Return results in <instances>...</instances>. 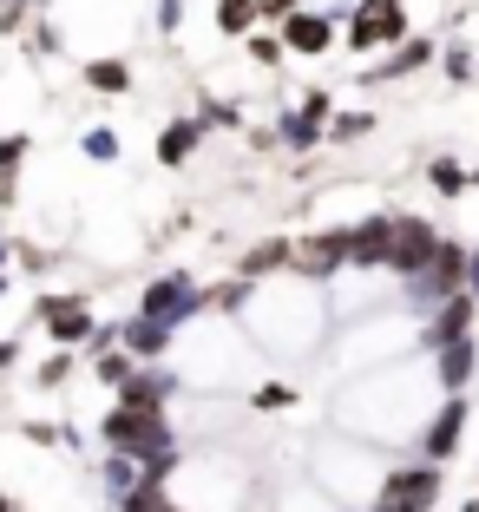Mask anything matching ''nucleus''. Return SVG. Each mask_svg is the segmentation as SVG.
<instances>
[{"instance_id": "f3484780", "label": "nucleus", "mask_w": 479, "mask_h": 512, "mask_svg": "<svg viewBox=\"0 0 479 512\" xmlns=\"http://www.w3.org/2000/svg\"><path fill=\"white\" fill-rule=\"evenodd\" d=\"M86 86L105 92V99H119V92H132V66L125 60H86Z\"/></svg>"}, {"instance_id": "4c0bfd02", "label": "nucleus", "mask_w": 479, "mask_h": 512, "mask_svg": "<svg viewBox=\"0 0 479 512\" xmlns=\"http://www.w3.org/2000/svg\"><path fill=\"white\" fill-rule=\"evenodd\" d=\"M0 296H7V276H0Z\"/></svg>"}, {"instance_id": "72a5a7b5", "label": "nucleus", "mask_w": 479, "mask_h": 512, "mask_svg": "<svg viewBox=\"0 0 479 512\" xmlns=\"http://www.w3.org/2000/svg\"><path fill=\"white\" fill-rule=\"evenodd\" d=\"M151 512H184V506H171V499H158V506H151Z\"/></svg>"}, {"instance_id": "473e14b6", "label": "nucleus", "mask_w": 479, "mask_h": 512, "mask_svg": "<svg viewBox=\"0 0 479 512\" xmlns=\"http://www.w3.org/2000/svg\"><path fill=\"white\" fill-rule=\"evenodd\" d=\"M14 362H20V348H14V342H0V375H7Z\"/></svg>"}, {"instance_id": "c756f323", "label": "nucleus", "mask_w": 479, "mask_h": 512, "mask_svg": "<svg viewBox=\"0 0 479 512\" xmlns=\"http://www.w3.org/2000/svg\"><path fill=\"white\" fill-rule=\"evenodd\" d=\"M27 158V138H0V171H14Z\"/></svg>"}, {"instance_id": "6e6552de", "label": "nucleus", "mask_w": 479, "mask_h": 512, "mask_svg": "<svg viewBox=\"0 0 479 512\" xmlns=\"http://www.w3.org/2000/svg\"><path fill=\"white\" fill-rule=\"evenodd\" d=\"M335 20H342V14H302V7H296V14L283 20V46L302 53V60H315V53H329V46H335Z\"/></svg>"}, {"instance_id": "cd10ccee", "label": "nucleus", "mask_w": 479, "mask_h": 512, "mask_svg": "<svg viewBox=\"0 0 479 512\" xmlns=\"http://www.w3.org/2000/svg\"><path fill=\"white\" fill-rule=\"evenodd\" d=\"M33 53L53 60V53H60V27H46V20H40V27H33Z\"/></svg>"}, {"instance_id": "7c9ffc66", "label": "nucleus", "mask_w": 479, "mask_h": 512, "mask_svg": "<svg viewBox=\"0 0 479 512\" xmlns=\"http://www.w3.org/2000/svg\"><path fill=\"white\" fill-rule=\"evenodd\" d=\"M296 7H302V0H256V14H263V20H289Z\"/></svg>"}, {"instance_id": "393cba45", "label": "nucleus", "mask_w": 479, "mask_h": 512, "mask_svg": "<svg viewBox=\"0 0 479 512\" xmlns=\"http://www.w3.org/2000/svg\"><path fill=\"white\" fill-rule=\"evenodd\" d=\"M440 66H447V79H453V86H466V79H473V46H466V40H453L447 53H440Z\"/></svg>"}, {"instance_id": "4be33fe9", "label": "nucleus", "mask_w": 479, "mask_h": 512, "mask_svg": "<svg viewBox=\"0 0 479 512\" xmlns=\"http://www.w3.org/2000/svg\"><path fill=\"white\" fill-rule=\"evenodd\" d=\"M368 132H375L368 112H335L329 119V145H355V138H368Z\"/></svg>"}, {"instance_id": "a878e982", "label": "nucleus", "mask_w": 479, "mask_h": 512, "mask_svg": "<svg viewBox=\"0 0 479 512\" xmlns=\"http://www.w3.org/2000/svg\"><path fill=\"white\" fill-rule=\"evenodd\" d=\"M92 368H99V381H112V388H119V381L132 375V355H99Z\"/></svg>"}, {"instance_id": "c85d7f7f", "label": "nucleus", "mask_w": 479, "mask_h": 512, "mask_svg": "<svg viewBox=\"0 0 479 512\" xmlns=\"http://www.w3.org/2000/svg\"><path fill=\"white\" fill-rule=\"evenodd\" d=\"M184 27V0H158V33H178Z\"/></svg>"}, {"instance_id": "2eb2a0df", "label": "nucleus", "mask_w": 479, "mask_h": 512, "mask_svg": "<svg viewBox=\"0 0 479 512\" xmlns=\"http://www.w3.org/2000/svg\"><path fill=\"white\" fill-rule=\"evenodd\" d=\"M197 138H204V119H171L165 138H158V165H184L197 151Z\"/></svg>"}, {"instance_id": "f8f14e48", "label": "nucleus", "mask_w": 479, "mask_h": 512, "mask_svg": "<svg viewBox=\"0 0 479 512\" xmlns=\"http://www.w3.org/2000/svg\"><path fill=\"white\" fill-rule=\"evenodd\" d=\"M165 348H171V322H158V316L125 322V355H132V362H158Z\"/></svg>"}, {"instance_id": "5701e85b", "label": "nucleus", "mask_w": 479, "mask_h": 512, "mask_svg": "<svg viewBox=\"0 0 479 512\" xmlns=\"http://www.w3.org/2000/svg\"><path fill=\"white\" fill-rule=\"evenodd\" d=\"M250 407H256V414H289V407H296V388H283V381H263V388L250 394Z\"/></svg>"}, {"instance_id": "e433bc0d", "label": "nucleus", "mask_w": 479, "mask_h": 512, "mask_svg": "<svg viewBox=\"0 0 479 512\" xmlns=\"http://www.w3.org/2000/svg\"><path fill=\"white\" fill-rule=\"evenodd\" d=\"M460 512H479V506H473V499H466V506H460Z\"/></svg>"}, {"instance_id": "20e7f679", "label": "nucleus", "mask_w": 479, "mask_h": 512, "mask_svg": "<svg viewBox=\"0 0 479 512\" xmlns=\"http://www.w3.org/2000/svg\"><path fill=\"white\" fill-rule=\"evenodd\" d=\"M434 250H440V230L427 224V217H401V224H394V256H388V270L420 276L427 263H434Z\"/></svg>"}, {"instance_id": "0eeeda50", "label": "nucleus", "mask_w": 479, "mask_h": 512, "mask_svg": "<svg viewBox=\"0 0 479 512\" xmlns=\"http://www.w3.org/2000/svg\"><path fill=\"white\" fill-rule=\"evenodd\" d=\"M460 434H466V401L447 394L440 414L427 421V434H420V453H427V460H453V453H460Z\"/></svg>"}, {"instance_id": "4468645a", "label": "nucleus", "mask_w": 479, "mask_h": 512, "mask_svg": "<svg viewBox=\"0 0 479 512\" xmlns=\"http://www.w3.org/2000/svg\"><path fill=\"white\" fill-rule=\"evenodd\" d=\"M165 394H171V375H158V368H132V375L119 381L125 407H165Z\"/></svg>"}, {"instance_id": "423d86ee", "label": "nucleus", "mask_w": 479, "mask_h": 512, "mask_svg": "<svg viewBox=\"0 0 479 512\" xmlns=\"http://www.w3.org/2000/svg\"><path fill=\"white\" fill-rule=\"evenodd\" d=\"M381 499H388L394 512H427V506L440 499V460H420V467H401V473L388 480V493H381Z\"/></svg>"}, {"instance_id": "c9c22d12", "label": "nucleus", "mask_w": 479, "mask_h": 512, "mask_svg": "<svg viewBox=\"0 0 479 512\" xmlns=\"http://www.w3.org/2000/svg\"><path fill=\"white\" fill-rule=\"evenodd\" d=\"M0 263H7V237H0Z\"/></svg>"}, {"instance_id": "9b49d317", "label": "nucleus", "mask_w": 479, "mask_h": 512, "mask_svg": "<svg viewBox=\"0 0 479 512\" xmlns=\"http://www.w3.org/2000/svg\"><path fill=\"white\" fill-rule=\"evenodd\" d=\"M342 263H348V237L342 230H322V237L296 243V270L302 276H329V270H342Z\"/></svg>"}, {"instance_id": "f257e3e1", "label": "nucleus", "mask_w": 479, "mask_h": 512, "mask_svg": "<svg viewBox=\"0 0 479 512\" xmlns=\"http://www.w3.org/2000/svg\"><path fill=\"white\" fill-rule=\"evenodd\" d=\"M99 440L112 453H132V460H151V453L171 447V427H165V407H112L99 421Z\"/></svg>"}, {"instance_id": "1a4fd4ad", "label": "nucleus", "mask_w": 479, "mask_h": 512, "mask_svg": "<svg viewBox=\"0 0 479 512\" xmlns=\"http://www.w3.org/2000/svg\"><path fill=\"white\" fill-rule=\"evenodd\" d=\"M40 322H46V335H53L60 348L92 342V316H86V302H60V296H46V302H40Z\"/></svg>"}, {"instance_id": "dca6fc26", "label": "nucleus", "mask_w": 479, "mask_h": 512, "mask_svg": "<svg viewBox=\"0 0 479 512\" xmlns=\"http://www.w3.org/2000/svg\"><path fill=\"white\" fill-rule=\"evenodd\" d=\"M427 60H434V40H401V46L388 53V60L375 66V79H407L414 66H427Z\"/></svg>"}, {"instance_id": "ddd939ff", "label": "nucleus", "mask_w": 479, "mask_h": 512, "mask_svg": "<svg viewBox=\"0 0 479 512\" xmlns=\"http://www.w3.org/2000/svg\"><path fill=\"white\" fill-rule=\"evenodd\" d=\"M473 368H479L473 335H453V342H440V388H447V394H460L466 381H473Z\"/></svg>"}, {"instance_id": "a211bd4d", "label": "nucleus", "mask_w": 479, "mask_h": 512, "mask_svg": "<svg viewBox=\"0 0 479 512\" xmlns=\"http://www.w3.org/2000/svg\"><path fill=\"white\" fill-rule=\"evenodd\" d=\"M283 263H296V243H283V237H270V243H256V250H243V276L283 270Z\"/></svg>"}, {"instance_id": "f704fd0d", "label": "nucleus", "mask_w": 479, "mask_h": 512, "mask_svg": "<svg viewBox=\"0 0 479 512\" xmlns=\"http://www.w3.org/2000/svg\"><path fill=\"white\" fill-rule=\"evenodd\" d=\"M0 512H14V499H7V493H0Z\"/></svg>"}, {"instance_id": "2f4dec72", "label": "nucleus", "mask_w": 479, "mask_h": 512, "mask_svg": "<svg viewBox=\"0 0 479 512\" xmlns=\"http://www.w3.org/2000/svg\"><path fill=\"white\" fill-rule=\"evenodd\" d=\"M66 375H73V355H53V362L40 368V388H46V381H66Z\"/></svg>"}, {"instance_id": "f03ea898", "label": "nucleus", "mask_w": 479, "mask_h": 512, "mask_svg": "<svg viewBox=\"0 0 479 512\" xmlns=\"http://www.w3.org/2000/svg\"><path fill=\"white\" fill-rule=\"evenodd\" d=\"M355 53H375V46H401L407 40V0H355L348 7V33Z\"/></svg>"}, {"instance_id": "6ab92c4d", "label": "nucleus", "mask_w": 479, "mask_h": 512, "mask_svg": "<svg viewBox=\"0 0 479 512\" xmlns=\"http://www.w3.org/2000/svg\"><path fill=\"white\" fill-rule=\"evenodd\" d=\"M138 460H132V453H105V467H99V480H105V493H112V499H119V493H132V486H138Z\"/></svg>"}, {"instance_id": "39448f33", "label": "nucleus", "mask_w": 479, "mask_h": 512, "mask_svg": "<svg viewBox=\"0 0 479 512\" xmlns=\"http://www.w3.org/2000/svg\"><path fill=\"white\" fill-rule=\"evenodd\" d=\"M394 224H401V217H361V224H348L342 230L348 263H355V270H381V263L394 256Z\"/></svg>"}, {"instance_id": "412c9836", "label": "nucleus", "mask_w": 479, "mask_h": 512, "mask_svg": "<svg viewBox=\"0 0 479 512\" xmlns=\"http://www.w3.org/2000/svg\"><path fill=\"white\" fill-rule=\"evenodd\" d=\"M256 20H263V14H256V0H217V27H224V33H250Z\"/></svg>"}, {"instance_id": "aec40b11", "label": "nucleus", "mask_w": 479, "mask_h": 512, "mask_svg": "<svg viewBox=\"0 0 479 512\" xmlns=\"http://www.w3.org/2000/svg\"><path fill=\"white\" fill-rule=\"evenodd\" d=\"M427 178H434L440 197H466V165H460V158H434V165H427Z\"/></svg>"}, {"instance_id": "7ed1b4c3", "label": "nucleus", "mask_w": 479, "mask_h": 512, "mask_svg": "<svg viewBox=\"0 0 479 512\" xmlns=\"http://www.w3.org/2000/svg\"><path fill=\"white\" fill-rule=\"evenodd\" d=\"M197 309H210V296H197L191 276H158V283H145V296H138V316H158L178 329L184 316H197Z\"/></svg>"}, {"instance_id": "b1692460", "label": "nucleus", "mask_w": 479, "mask_h": 512, "mask_svg": "<svg viewBox=\"0 0 479 512\" xmlns=\"http://www.w3.org/2000/svg\"><path fill=\"white\" fill-rule=\"evenodd\" d=\"M79 151L99 158V165H112V158H119V132H112V125H92V132L79 138Z\"/></svg>"}, {"instance_id": "bb28decb", "label": "nucleus", "mask_w": 479, "mask_h": 512, "mask_svg": "<svg viewBox=\"0 0 479 512\" xmlns=\"http://www.w3.org/2000/svg\"><path fill=\"white\" fill-rule=\"evenodd\" d=\"M283 53H289L283 40H263V33H256V40H250V60H256V66H276V60H283Z\"/></svg>"}, {"instance_id": "9d476101", "label": "nucleus", "mask_w": 479, "mask_h": 512, "mask_svg": "<svg viewBox=\"0 0 479 512\" xmlns=\"http://www.w3.org/2000/svg\"><path fill=\"white\" fill-rule=\"evenodd\" d=\"M473 309H479V302H473V289H453V296L440 302V316L427 322V329H420V342H427V348H440V342H453V335H473Z\"/></svg>"}]
</instances>
